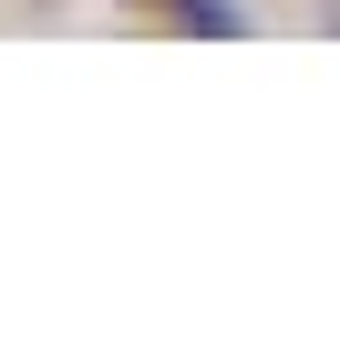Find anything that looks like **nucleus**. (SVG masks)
I'll return each mask as SVG.
<instances>
[{"label":"nucleus","instance_id":"nucleus-1","mask_svg":"<svg viewBox=\"0 0 340 350\" xmlns=\"http://www.w3.org/2000/svg\"><path fill=\"white\" fill-rule=\"evenodd\" d=\"M186 21H196V31H237V11H227V0H186Z\"/></svg>","mask_w":340,"mask_h":350}]
</instances>
